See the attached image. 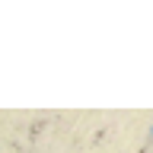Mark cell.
I'll return each mask as SVG.
<instances>
[{"label": "cell", "instance_id": "6da1fadb", "mask_svg": "<svg viewBox=\"0 0 153 153\" xmlns=\"http://www.w3.org/2000/svg\"><path fill=\"white\" fill-rule=\"evenodd\" d=\"M150 137H153V128H150Z\"/></svg>", "mask_w": 153, "mask_h": 153}]
</instances>
